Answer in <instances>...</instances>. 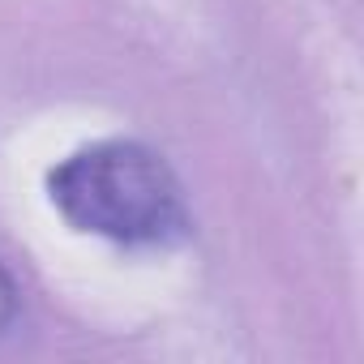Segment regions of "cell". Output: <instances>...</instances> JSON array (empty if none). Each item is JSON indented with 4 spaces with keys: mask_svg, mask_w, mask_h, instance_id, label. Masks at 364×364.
<instances>
[{
    "mask_svg": "<svg viewBox=\"0 0 364 364\" xmlns=\"http://www.w3.org/2000/svg\"><path fill=\"white\" fill-rule=\"evenodd\" d=\"M48 202L69 228L124 249H159L189 228L171 167L124 137L69 150L48 171Z\"/></svg>",
    "mask_w": 364,
    "mask_h": 364,
    "instance_id": "6da1fadb",
    "label": "cell"
},
{
    "mask_svg": "<svg viewBox=\"0 0 364 364\" xmlns=\"http://www.w3.org/2000/svg\"><path fill=\"white\" fill-rule=\"evenodd\" d=\"M14 313H18V287H14V279H9V270L0 266V334L9 330V321H14Z\"/></svg>",
    "mask_w": 364,
    "mask_h": 364,
    "instance_id": "7a4b0ae2",
    "label": "cell"
}]
</instances>
